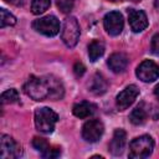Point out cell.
I'll list each match as a JSON object with an SVG mask.
<instances>
[{
  "label": "cell",
  "mask_w": 159,
  "mask_h": 159,
  "mask_svg": "<svg viewBox=\"0 0 159 159\" xmlns=\"http://www.w3.org/2000/svg\"><path fill=\"white\" fill-rule=\"evenodd\" d=\"M25 93L35 101H57L65 94V88L61 81L53 76L36 77L31 76L24 86Z\"/></svg>",
  "instance_id": "6da1fadb"
},
{
  "label": "cell",
  "mask_w": 159,
  "mask_h": 159,
  "mask_svg": "<svg viewBox=\"0 0 159 159\" xmlns=\"http://www.w3.org/2000/svg\"><path fill=\"white\" fill-rule=\"evenodd\" d=\"M58 120V116L48 107L37 108L35 111V125L41 133H52Z\"/></svg>",
  "instance_id": "7a4b0ae2"
},
{
  "label": "cell",
  "mask_w": 159,
  "mask_h": 159,
  "mask_svg": "<svg viewBox=\"0 0 159 159\" xmlns=\"http://www.w3.org/2000/svg\"><path fill=\"white\" fill-rule=\"evenodd\" d=\"M154 149V140L150 135H140L134 138L129 144V158L144 159L148 158Z\"/></svg>",
  "instance_id": "3957f363"
},
{
  "label": "cell",
  "mask_w": 159,
  "mask_h": 159,
  "mask_svg": "<svg viewBox=\"0 0 159 159\" xmlns=\"http://www.w3.org/2000/svg\"><path fill=\"white\" fill-rule=\"evenodd\" d=\"M80 34H81L80 24L76 20V17L73 16L66 17L62 26V31H61V39L63 43L67 47H75L80 40Z\"/></svg>",
  "instance_id": "277c9868"
},
{
  "label": "cell",
  "mask_w": 159,
  "mask_h": 159,
  "mask_svg": "<svg viewBox=\"0 0 159 159\" xmlns=\"http://www.w3.org/2000/svg\"><path fill=\"white\" fill-rule=\"evenodd\" d=\"M34 30L45 35V36H55L60 32V21L53 15H47L40 17L32 22Z\"/></svg>",
  "instance_id": "5b68a950"
},
{
  "label": "cell",
  "mask_w": 159,
  "mask_h": 159,
  "mask_svg": "<svg viewBox=\"0 0 159 159\" xmlns=\"http://www.w3.org/2000/svg\"><path fill=\"white\" fill-rule=\"evenodd\" d=\"M104 132V125L99 119H89L82 127V138L87 143H96Z\"/></svg>",
  "instance_id": "8992f818"
},
{
  "label": "cell",
  "mask_w": 159,
  "mask_h": 159,
  "mask_svg": "<svg viewBox=\"0 0 159 159\" xmlns=\"http://www.w3.org/2000/svg\"><path fill=\"white\" fill-rule=\"evenodd\" d=\"M22 155L21 147L6 134L1 135L0 139V158L1 159H15Z\"/></svg>",
  "instance_id": "52a82bcc"
},
{
  "label": "cell",
  "mask_w": 159,
  "mask_h": 159,
  "mask_svg": "<svg viewBox=\"0 0 159 159\" xmlns=\"http://www.w3.org/2000/svg\"><path fill=\"white\" fill-rule=\"evenodd\" d=\"M135 75L143 82H153L159 78V66L154 61L145 60L137 67Z\"/></svg>",
  "instance_id": "ba28073f"
},
{
  "label": "cell",
  "mask_w": 159,
  "mask_h": 159,
  "mask_svg": "<svg viewBox=\"0 0 159 159\" xmlns=\"http://www.w3.org/2000/svg\"><path fill=\"white\" fill-rule=\"evenodd\" d=\"M103 25L106 31L111 35V36H117L122 32L123 26H124V21H123V16L119 11H111L108 12L104 19H103Z\"/></svg>",
  "instance_id": "9c48e42d"
},
{
  "label": "cell",
  "mask_w": 159,
  "mask_h": 159,
  "mask_svg": "<svg viewBox=\"0 0 159 159\" xmlns=\"http://www.w3.org/2000/svg\"><path fill=\"white\" fill-rule=\"evenodd\" d=\"M139 96V88L135 84H129L127 86L122 92L118 93L116 98V106L119 111L127 109L129 106L133 104L135 98Z\"/></svg>",
  "instance_id": "30bf717a"
},
{
  "label": "cell",
  "mask_w": 159,
  "mask_h": 159,
  "mask_svg": "<svg viewBox=\"0 0 159 159\" xmlns=\"http://www.w3.org/2000/svg\"><path fill=\"white\" fill-rule=\"evenodd\" d=\"M128 21L130 25V29L134 32H140L148 26V17L143 10L137 9H129L128 10Z\"/></svg>",
  "instance_id": "8fae6325"
},
{
  "label": "cell",
  "mask_w": 159,
  "mask_h": 159,
  "mask_svg": "<svg viewBox=\"0 0 159 159\" xmlns=\"http://www.w3.org/2000/svg\"><path fill=\"white\" fill-rule=\"evenodd\" d=\"M32 145L34 148L41 153V155L43 158H57L60 154H61V149L60 148H55L52 145L48 144V142L43 138H40V137H35L34 140H32Z\"/></svg>",
  "instance_id": "7c38bea8"
},
{
  "label": "cell",
  "mask_w": 159,
  "mask_h": 159,
  "mask_svg": "<svg viewBox=\"0 0 159 159\" xmlns=\"http://www.w3.org/2000/svg\"><path fill=\"white\" fill-rule=\"evenodd\" d=\"M127 142V133L123 129H116L113 133V138L109 143V152L113 155H120L124 150Z\"/></svg>",
  "instance_id": "4fadbf2b"
},
{
  "label": "cell",
  "mask_w": 159,
  "mask_h": 159,
  "mask_svg": "<svg viewBox=\"0 0 159 159\" xmlns=\"http://www.w3.org/2000/svg\"><path fill=\"white\" fill-rule=\"evenodd\" d=\"M107 65L114 73H120L128 66V57L122 52L112 53L107 61Z\"/></svg>",
  "instance_id": "5bb4252c"
},
{
  "label": "cell",
  "mask_w": 159,
  "mask_h": 159,
  "mask_svg": "<svg viewBox=\"0 0 159 159\" xmlns=\"http://www.w3.org/2000/svg\"><path fill=\"white\" fill-rule=\"evenodd\" d=\"M96 109H97L96 104L87 102V101H82V102H78L73 106L72 112L77 118L83 119V118H87V117H91L92 114H94Z\"/></svg>",
  "instance_id": "9a60e30c"
},
{
  "label": "cell",
  "mask_w": 159,
  "mask_h": 159,
  "mask_svg": "<svg viewBox=\"0 0 159 159\" xmlns=\"http://www.w3.org/2000/svg\"><path fill=\"white\" fill-rule=\"evenodd\" d=\"M88 88H89V91H91L93 94L99 96V94H103V93L107 91L108 83H107L106 78H104L101 73H96V75L92 77L91 82H89V84H88Z\"/></svg>",
  "instance_id": "2e32d148"
},
{
  "label": "cell",
  "mask_w": 159,
  "mask_h": 159,
  "mask_svg": "<svg viewBox=\"0 0 159 159\" xmlns=\"http://www.w3.org/2000/svg\"><path fill=\"white\" fill-rule=\"evenodd\" d=\"M147 117H148V111L145 108V104L144 103H139L129 114V120L135 124V125H140L143 124L145 120H147Z\"/></svg>",
  "instance_id": "e0dca14e"
},
{
  "label": "cell",
  "mask_w": 159,
  "mask_h": 159,
  "mask_svg": "<svg viewBox=\"0 0 159 159\" xmlns=\"http://www.w3.org/2000/svg\"><path fill=\"white\" fill-rule=\"evenodd\" d=\"M104 53V43L99 40H93L88 45V56L92 62L97 61L99 57H102Z\"/></svg>",
  "instance_id": "ac0fdd59"
},
{
  "label": "cell",
  "mask_w": 159,
  "mask_h": 159,
  "mask_svg": "<svg viewBox=\"0 0 159 159\" xmlns=\"http://www.w3.org/2000/svg\"><path fill=\"white\" fill-rule=\"evenodd\" d=\"M51 5L50 0H32L31 2V12L34 15H40L45 12Z\"/></svg>",
  "instance_id": "d6986e66"
},
{
  "label": "cell",
  "mask_w": 159,
  "mask_h": 159,
  "mask_svg": "<svg viewBox=\"0 0 159 159\" xmlns=\"http://www.w3.org/2000/svg\"><path fill=\"white\" fill-rule=\"evenodd\" d=\"M19 99H20V97H19V92H17L15 88L6 89V91L2 92V94H1V103H2V104L17 103Z\"/></svg>",
  "instance_id": "ffe728a7"
},
{
  "label": "cell",
  "mask_w": 159,
  "mask_h": 159,
  "mask_svg": "<svg viewBox=\"0 0 159 159\" xmlns=\"http://www.w3.org/2000/svg\"><path fill=\"white\" fill-rule=\"evenodd\" d=\"M16 24V17L9 12L6 9L0 10V26L6 27V26H14Z\"/></svg>",
  "instance_id": "44dd1931"
},
{
  "label": "cell",
  "mask_w": 159,
  "mask_h": 159,
  "mask_svg": "<svg viewBox=\"0 0 159 159\" xmlns=\"http://www.w3.org/2000/svg\"><path fill=\"white\" fill-rule=\"evenodd\" d=\"M56 2H57L58 9H60L62 12L67 14V12H70V11L73 9L76 0H56Z\"/></svg>",
  "instance_id": "7402d4cb"
},
{
  "label": "cell",
  "mask_w": 159,
  "mask_h": 159,
  "mask_svg": "<svg viewBox=\"0 0 159 159\" xmlns=\"http://www.w3.org/2000/svg\"><path fill=\"white\" fill-rule=\"evenodd\" d=\"M150 50H152V53L159 55V34H155V35L152 37Z\"/></svg>",
  "instance_id": "603a6c76"
},
{
  "label": "cell",
  "mask_w": 159,
  "mask_h": 159,
  "mask_svg": "<svg viewBox=\"0 0 159 159\" xmlns=\"http://www.w3.org/2000/svg\"><path fill=\"white\" fill-rule=\"evenodd\" d=\"M84 71H86V68H84V66H83L81 62H77V63H75V66H73V72H75V75H76L77 77H81V76H83Z\"/></svg>",
  "instance_id": "cb8c5ba5"
},
{
  "label": "cell",
  "mask_w": 159,
  "mask_h": 159,
  "mask_svg": "<svg viewBox=\"0 0 159 159\" xmlns=\"http://www.w3.org/2000/svg\"><path fill=\"white\" fill-rule=\"evenodd\" d=\"M154 96H155V97H157V99L159 101V83L154 87Z\"/></svg>",
  "instance_id": "d4e9b609"
},
{
  "label": "cell",
  "mask_w": 159,
  "mask_h": 159,
  "mask_svg": "<svg viewBox=\"0 0 159 159\" xmlns=\"http://www.w3.org/2000/svg\"><path fill=\"white\" fill-rule=\"evenodd\" d=\"M154 7L159 11V0H154Z\"/></svg>",
  "instance_id": "484cf974"
},
{
  "label": "cell",
  "mask_w": 159,
  "mask_h": 159,
  "mask_svg": "<svg viewBox=\"0 0 159 159\" xmlns=\"http://www.w3.org/2000/svg\"><path fill=\"white\" fill-rule=\"evenodd\" d=\"M111 1H120V0H111Z\"/></svg>",
  "instance_id": "4316f807"
}]
</instances>
